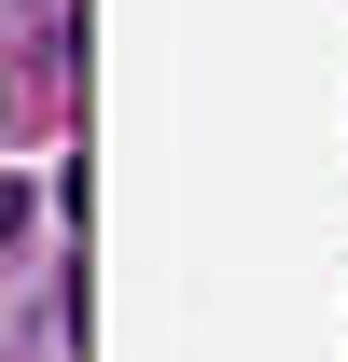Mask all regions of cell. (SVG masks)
Returning a JSON list of instances; mask_svg holds the SVG:
<instances>
[{"label": "cell", "mask_w": 348, "mask_h": 362, "mask_svg": "<svg viewBox=\"0 0 348 362\" xmlns=\"http://www.w3.org/2000/svg\"><path fill=\"white\" fill-rule=\"evenodd\" d=\"M14 223H28V181H0V237H14Z\"/></svg>", "instance_id": "obj_1"}]
</instances>
